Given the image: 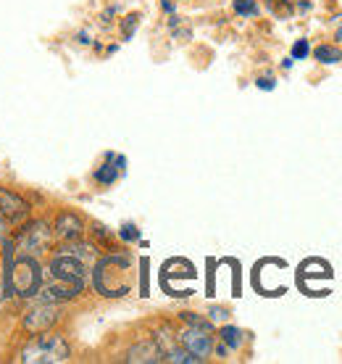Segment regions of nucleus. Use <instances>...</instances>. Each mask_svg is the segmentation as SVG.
I'll list each match as a JSON object with an SVG mask.
<instances>
[{"label":"nucleus","mask_w":342,"mask_h":364,"mask_svg":"<svg viewBox=\"0 0 342 364\" xmlns=\"http://www.w3.org/2000/svg\"><path fill=\"white\" fill-rule=\"evenodd\" d=\"M337 40H342V27H340V29H337Z\"/></svg>","instance_id":"27"},{"label":"nucleus","mask_w":342,"mask_h":364,"mask_svg":"<svg viewBox=\"0 0 342 364\" xmlns=\"http://www.w3.org/2000/svg\"><path fill=\"white\" fill-rule=\"evenodd\" d=\"M55 237H61L66 243H72V240H82V232H84V222H82L74 211H61L58 217H55Z\"/></svg>","instance_id":"8"},{"label":"nucleus","mask_w":342,"mask_h":364,"mask_svg":"<svg viewBox=\"0 0 342 364\" xmlns=\"http://www.w3.org/2000/svg\"><path fill=\"white\" fill-rule=\"evenodd\" d=\"M118 237H121V240H126V243H132V240H137V237H140V230H137L132 222H126L124 228L118 230Z\"/></svg>","instance_id":"19"},{"label":"nucleus","mask_w":342,"mask_h":364,"mask_svg":"<svg viewBox=\"0 0 342 364\" xmlns=\"http://www.w3.org/2000/svg\"><path fill=\"white\" fill-rule=\"evenodd\" d=\"M124 359L137 364H155V362H163V351L158 348L155 341H140L137 346H132L126 351Z\"/></svg>","instance_id":"9"},{"label":"nucleus","mask_w":342,"mask_h":364,"mask_svg":"<svg viewBox=\"0 0 342 364\" xmlns=\"http://www.w3.org/2000/svg\"><path fill=\"white\" fill-rule=\"evenodd\" d=\"M48 272H50V280L69 282L79 291H84V285H87V264H82L79 259H74L69 254H55L50 259Z\"/></svg>","instance_id":"4"},{"label":"nucleus","mask_w":342,"mask_h":364,"mask_svg":"<svg viewBox=\"0 0 342 364\" xmlns=\"http://www.w3.org/2000/svg\"><path fill=\"white\" fill-rule=\"evenodd\" d=\"M308 53H311V46H308V40H297L295 46H292V58H295V61H303Z\"/></svg>","instance_id":"20"},{"label":"nucleus","mask_w":342,"mask_h":364,"mask_svg":"<svg viewBox=\"0 0 342 364\" xmlns=\"http://www.w3.org/2000/svg\"><path fill=\"white\" fill-rule=\"evenodd\" d=\"M53 243V230L48 228V222H29L18 230L16 237V248L18 254H29V256H40L45 254Z\"/></svg>","instance_id":"3"},{"label":"nucleus","mask_w":342,"mask_h":364,"mask_svg":"<svg viewBox=\"0 0 342 364\" xmlns=\"http://www.w3.org/2000/svg\"><path fill=\"white\" fill-rule=\"evenodd\" d=\"M72 356V346L69 341L53 330H43V333H35V338L29 341L27 346L21 348L18 354V362L24 364H61L69 362Z\"/></svg>","instance_id":"2"},{"label":"nucleus","mask_w":342,"mask_h":364,"mask_svg":"<svg viewBox=\"0 0 342 364\" xmlns=\"http://www.w3.org/2000/svg\"><path fill=\"white\" fill-rule=\"evenodd\" d=\"M221 341H224L226 348L237 351V348L243 346V330L232 328V325H224V328H221Z\"/></svg>","instance_id":"15"},{"label":"nucleus","mask_w":342,"mask_h":364,"mask_svg":"<svg viewBox=\"0 0 342 364\" xmlns=\"http://www.w3.org/2000/svg\"><path fill=\"white\" fill-rule=\"evenodd\" d=\"M61 319V311H58V306L55 304H50V301H40L37 306H32V309L24 314V330L27 333H43V330H50Z\"/></svg>","instance_id":"5"},{"label":"nucleus","mask_w":342,"mask_h":364,"mask_svg":"<svg viewBox=\"0 0 342 364\" xmlns=\"http://www.w3.org/2000/svg\"><path fill=\"white\" fill-rule=\"evenodd\" d=\"M61 254H69L74 259H79L82 264H95L98 262V248L90 246V243H79V240H72V246L61 248Z\"/></svg>","instance_id":"10"},{"label":"nucleus","mask_w":342,"mask_h":364,"mask_svg":"<svg viewBox=\"0 0 342 364\" xmlns=\"http://www.w3.org/2000/svg\"><path fill=\"white\" fill-rule=\"evenodd\" d=\"M208 314H211V317H208L211 322H226V319H229V311L221 309V306H211Z\"/></svg>","instance_id":"21"},{"label":"nucleus","mask_w":342,"mask_h":364,"mask_svg":"<svg viewBox=\"0 0 342 364\" xmlns=\"http://www.w3.org/2000/svg\"><path fill=\"white\" fill-rule=\"evenodd\" d=\"M314 58L319 64H342V50L334 46H319L314 50Z\"/></svg>","instance_id":"13"},{"label":"nucleus","mask_w":342,"mask_h":364,"mask_svg":"<svg viewBox=\"0 0 342 364\" xmlns=\"http://www.w3.org/2000/svg\"><path fill=\"white\" fill-rule=\"evenodd\" d=\"M163 11H169V14H174V9H177V0H161Z\"/></svg>","instance_id":"23"},{"label":"nucleus","mask_w":342,"mask_h":364,"mask_svg":"<svg viewBox=\"0 0 342 364\" xmlns=\"http://www.w3.org/2000/svg\"><path fill=\"white\" fill-rule=\"evenodd\" d=\"M132 264H135V259L124 251L98 259L95 269H92V288L106 299L126 296L132 291Z\"/></svg>","instance_id":"1"},{"label":"nucleus","mask_w":342,"mask_h":364,"mask_svg":"<svg viewBox=\"0 0 342 364\" xmlns=\"http://www.w3.org/2000/svg\"><path fill=\"white\" fill-rule=\"evenodd\" d=\"M180 343L187 348L189 354L200 356L203 362H206L208 356H211V351H214V338H211V333H206V330L187 328L184 333H180Z\"/></svg>","instance_id":"7"},{"label":"nucleus","mask_w":342,"mask_h":364,"mask_svg":"<svg viewBox=\"0 0 342 364\" xmlns=\"http://www.w3.org/2000/svg\"><path fill=\"white\" fill-rule=\"evenodd\" d=\"M255 85H258V90H274V87H277V80H274V77H261Z\"/></svg>","instance_id":"22"},{"label":"nucleus","mask_w":342,"mask_h":364,"mask_svg":"<svg viewBox=\"0 0 342 364\" xmlns=\"http://www.w3.org/2000/svg\"><path fill=\"white\" fill-rule=\"evenodd\" d=\"M182 322L187 325V328H195V330H206V333H214V322L206 317H200V314H195V311H182L180 314Z\"/></svg>","instance_id":"14"},{"label":"nucleus","mask_w":342,"mask_h":364,"mask_svg":"<svg viewBox=\"0 0 342 364\" xmlns=\"http://www.w3.org/2000/svg\"><path fill=\"white\" fill-rule=\"evenodd\" d=\"M234 14L240 16H258V3L255 0H232Z\"/></svg>","instance_id":"17"},{"label":"nucleus","mask_w":342,"mask_h":364,"mask_svg":"<svg viewBox=\"0 0 342 364\" xmlns=\"http://www.w3.org/2000/svg\"><path fill=\"white\" fill-rule=\"evenodd\" d=\"M216 356H221V359H224V356H226V346H216Z\"/></svg>","instance_id":"26"},{"label":"nucleus","mask_w":342,"mask_h":364,"mask_svg":"<svg viewBox=\"0 0 342 364\" xmlns=\"http://www.w3.org/2000/svg\"><path fill=\"white\" fill-rule=\"evenodd\" d=\"M0 214H3L6 222H11V225H21V222L29 219L32 206H29L18 193L9 191V188H0Z\"/></svg>","instance_id":"6"},{"label":"nucleus","mask_w":342,"mask_h":364,"mask_svg":"<svg viewBox=\"0 0 342 364\" xmlns=\"http://www.w3.org/2000/svg\"><path fill=\"white\" fill-rule=\"evenodd\" d=\"M79 43H82V46H90V37L84 35V32H79Z\"/></svg>","instance_id":"25"},{"label":"nucleus","mask_w":342,"mask_h":364,"mask_svg":"<svg viewBox=\"0 0 342 364\" xmlns=\"http://www.w3.org/2000/svg\"><path fill=\"white\" fill-rule=\"evenodd\" d=\"M163 362H171V364H200L203 359L200 356H195V354H189L187 348L184 346H174L171 351H166L163 354Z\"/></svg>","instance_id":"12"},{"label":"nucleus","mask_w":342,"mask_h":364,"mask_svg":"<svg viewBox=\"0 0 342 364\" xmlns=\"http://www.w3.org/2000/svg\"><path fill=\"white\" fill-rule=\"evenodd\" d=\"M106 159H109V161L95 172V182H100V185H114V182L118 180V172H121V169L114 164V154H109Z\"/></svg>","instance_id":"11"},{"label":"nucleus","mask_w":342,"mask_h":364,"mask_svg":"<svg viewBox=\"0 0 342 364\" xmlns=\"http://www.w3.org/2000/svg\"><path fill=\"white\" fill-rule=\"evenodd\" d=\"M137 24H140V14H129V16L124 18V24H121V35H124V40H132Z\"/></svg>","instance_id":"18"},{"label":"nucleus","mask_w":342,"mask_h":364,"mask_svg":"<svg viewBox=\"0 0 342 364\" xmlns=\"http://www.w3.org/2000/svg\"><path fill=\"white\" fill-rule=\"evenodd\" d=\"M266 6H269V11L274 16H280V18L292 16V3H289V0H266Z\"/></svg>","instance_id":"16"},{"label":"nucleus","mask_w":342,"mask_h":364,"mask_svg":"<svg viewBox=\"0 0 342 364\" xmlns=\"http://www.w3.org/2000/svg\"><path fill=\"white\" fill-rule=\"evenodd\" d=\"M3 240H6V217L0 214V246H3Z\"/></svg>","instance_id":"24"}]
</instances>
